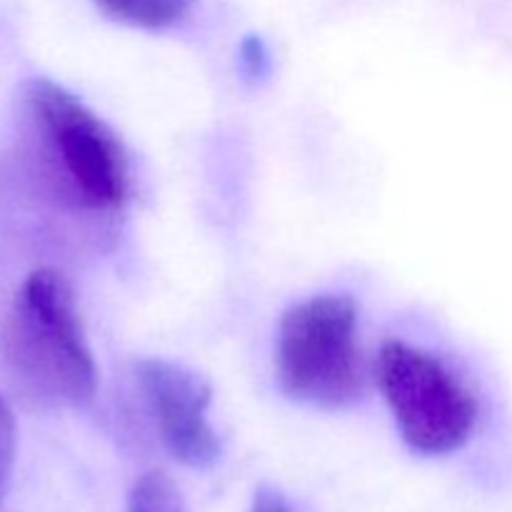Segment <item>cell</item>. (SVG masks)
Wrapping results in <instances>:
<instances>
[{"label": "cell", "instance_id": "obj_8", "mask_svg": "<svg viewBox=\"0 0 512 512\" xmlns=\"http://www.w3.org/2000/svg\"><path fill=\"white\" fill-rule=\"evenodd\" d=\"M15 460V418L8 403L0 395V505H3L5 490H8L10 470Z\"/></svg>", "mask_w": 512, "mask_h": 512}, {"label": "cell", "instance_id": "obj_1", "mask_svg": "<svg viewBox=\"0 0 512 512\" xmlns=\"http://www.w3.org/2000/svg\"><path fill=\"white\" fill-rule=\"evenodd\" d=\"M3 353L15 388L45 408L93 400L98 368L85 338L73 285L55 268L23 280L5 318Z\"/></svg>", "mask_w": 512, "mask_h": 512}, {"label": "cell", "instance_id": "obj_7", "mask_svg": "<svg viewBox=\"0 0 512 512\" xmlns=\"http://www.w3.org/2000/svg\"><path fill=\"white\" fill-rule=\"evenodd\" d=\"M128 512H188L178 485L163 470H150L135 480L128 498Z\"/></svg>", "mask_w": 512, "mask_h": 512}, {"label": "cell", "instance_id": "obj_9", "mask_svg": "<svg viewBox=\"0 0 512 512\" xmlns=\"http://www.w3.org/2000/svg\"><path fill=\"white\" fill-rule=\"evenodd\" d=\"M243 63L248 75H253V78H260V75L268 73V55H265L263 43L258 38H250L243 45Z\"/></svg>", "mask_w": 512, "mask_h": 512}, {"label": "cell", "instance_id": "obj_2", "mask_svg": "<svg viewBox=\"0 0 512 512\" xmlns=\"http://www.w3.org/2000/svg\"><path fill=\"white\" fill-rule=\"evenodd\" d=\"M23 115L40 175L65 205L93 215L123 208L128 153L98 113L55 80L33 78L23 90Z\"/></svg>", "mask_w": 512, "mask_h": 512}, {"label": "cell", "instance_id": "obj_6", "mask_svg": "<svg viewBox=\"0 0 512 512\" xmlns=\"http://www.w3.org/2000/svg\"><path fill=\"white\" fill-rule=\"evenodd\" d=\"M195 0H95L100 13L115 23L140 30H168L183 23Z\"/></svg>", "mask_w": 512, "mask_h": 512}, {"label": "cell", "instance_id": "obj_10", "mask_svg": "<svg viewBox=\"0 0 512 512\" xmlns=\"http://www.w3.org/2000/svg\"><path fill=\"white\" fill-rule=\"evenodd\" d=\"M250 512H293L285 495L275 488H260L253 498Z\"/></svg>", "mask_w": 512, "mask_h": 512}, {"label": "cell", "instance_id": "obj_5", "mask_svg": "<svg viewBox=\"0 0 512 512\" xmlns=\"http://www.w3.org/2000/svg\"><path fill=\"white\" fill-rule=\"evenodd\" d=\"M135 375L168 453L188 468H210L220 458V440L208 420V380L163 358L140 360Z\"/></svg>", "mask_w": 512, "mask_h": 512}, {"label": "cell", "instance_id": "obj_3", "mask_svg": "<svg viewBox=\"0 0 512 512\" xmlns=\"http://www.w3.org/2000/svg\"><path fill=\"white\" fill-rule=\"evenodd\" d=\"M275 380L290 400L310 408L348 410L360 403L368 365L350 295H315L285 310L275 335Z\"/></svg>", "mask_w": 512, "mask_h": 512}, {"label": "cell", "instance_id": "obj_4", "mask_svg": "<svg viewBox=\"0 0 512 512\" xmlns=\"http://www.w3.org/2000/svg\"><path fill=\"white\" fill-rule=\"evenodd\" d=\"M375 378L410 450L435 458L473 438L480 410L475 393L433 353L388 340L375 360Z\"/></svg>", "mask_w": 512, "mask_h": 512}]
</instances>
